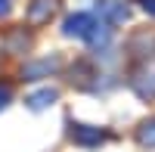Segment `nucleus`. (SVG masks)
<instances>
[{
  "label": "nucleus",
  "mask_w": 155,
  "mask_h": 152,
  "mask_svg": "<svg viewBox=\"0 0 155 152\" xmlns=\"http://www.w3.org/2000/svg\"><path fill=\"white\" fill-rule=\"evenodd\" d=\"M68 81L74 90H81V93H106L115 87L112 81V74H106L93 59H74L71 65H68Z\"/></svg>",
  "instance_id": "f257e3e1"
},
{
  "label": "nucleus",
  "mask_w": 155,
  "mask_h": 152,
  "mask_svg": "<svg viewBox=\"0 0 155 152\" xmlns=\"http://www.w3.org/2000/svg\"><path fill=\"white\" fill-rule=\"evenodd\" d=\"M65 134H68V140L74 143V146H81V149H99V146H106L109 140H115L112 137V131H106V127H96V124H84V121H74V118H68L65 121Z\"/></svg>",
  "instance_id": "f03ea898"
},
{
  "label": "nucleus",
  "mask_w": 155,
  "mask_h": 152,
  "mask_svg": "<svg viewBox=\"0 0 155 152\" xmlns=\"http://www.w3.org/2000/svg\"><path fill=\"white\" fill-rule=\"evenodd\" d=\"M127 87H130L143 103H152L155 99V68L149 65V59L130 62V68H127Z\"/></svg>",
  "instance_id": "7ed1b4c3"
},
{
  "label": "nucleus",
  "mask_w": 155,
  "mask_h": 152,
  "mask_svg": "<svg viewBox=\"0 0 155 152\" xmlns=\"http://www.w3.org/2000/svg\"><path fill=\"white\" fill-rule=\"evenodd\" d=\"M62 56L59 53H50V56H41V59H25L22 68H19V78L28 81V84H37L44 78H56V74L62 71Z\"/></svg>",
  "instance_id": "20e7f679"
},
{
  "label": "nucleus",
  "mask_w": 155,
  "mask_h": 152,
  "mask_svg": "<svg viewBox=\"0 0 155 152\" xmlns=\"http://www.w3.org/2000/svg\"><path fill=\"white\" fill-rule=\"evenodd\" d=\"M96 16L93 12H84V9H78L71 12V16H65V22H62V34L65 37H74V41H90V34L96 31Z\"/></svg>",
  "instance_id": "39448f33"
},
{
  "label": "nucleus",
  "mask_w": 155,
  "mask_h": 152,
  "mask_svg": "<svg viewBox=\"0 0 155 152\" xmlns=\"http://www.w3.org/2000/svg\"><path fill=\"white\" fill-rule=\"evenodd\" d=\"M0 47H3L6 56H25V53H31V47H34V34H31V28H25V25L6 28L3 37H0Z\"/></svg>",
  "instance_id": "423d86ee"
},
{
  "label": "nucleus",
  "mask_w": 155,
  "mask_h": 152,
  "mask_svg": "<svg viewBox=\"0 0 155 152\" xmlns=\"http://www.w3.org/2000/svg\"><path fill=\"white\" fill-rule=\"evenodd\" d=\"M59 16V0H31L25 9V25L28 28H44Z\"/></svg>",
  "instance_id": "0eeeda50"
},
{
  "label": "nucleus",
  "mask_w": 155,
  "mask_h": 152,
  "mask_svg": "<svg viewBox=\"0 0 155 152\" xmlns=\"http://www.w3.org/2000/svg\"><path fill=\"white\" fill-rule=\"evenodd\" d=\"M96 12L102 16V22L106 25H124L127 19H130V6L124 3V0H96Z\"/></svg>",
  "instance_id": "6e6552de"
},
{
  "label": "nucleus",
  "mask_w": 155,
  "mask_h": 152,
  "mask_svg": "<svg viewBox=\"0 0 155 152\" xmlns=\"http://www.w3.org/2000/svg\"><path fill=\"white\" fill-rule=\"evenodd\" d=\"M56 103H59V90L56 87H41V90H31L25 96V109H31V112H47Z\"/></svg>",
  "instance_id": "1a4fd4ad"
},
{
  "label": "nucleus",
  "mask_w": 155,
  "mask_h": 152,
  "mask_svg": "<svg viewBox=\"0 0 155 152\" xmlns=\"http://www.w3.org/2000/svg\"><path fill=\"white\" fill-rule=\"evenodd\" d=\"M134 140L140 149H155V118H143L134 131Z\"/></svg>",
  "instance_id": "9d476101"
},
{
  "label": "nucleus",
  "mask_w": 155,
  "mask_h": 152,
  "mask_svg": "<svg viewBox=\"0 0 155 152\" xmlns=\"http://www.w3.org/2000/svg\"><path fill=\"white\" fill-rule=\"evenodd\" d=\"M9 103H12V84L0 81V112H3V109H9Z\"/></svg>",
  "instance_id": "9b49d317"
},
{
  "label": "nucleus",
  "mask_w": 155,
  "mask_h": 152,
  "mask_svg": "<svg viewBox=\"0 0 155 152\" xmlns=\"http://www.w3.org/2000/svg\"><path fill=\"white\" fill-rule=\"evenodd\" d=\"M134 3H137L140 9H143L149 19H155V0H134Z\"/></svg>",
  "instance_id": "f8f14e48"
},
{
  "label": "nucleus",
  "mask_w": 155,
  "mask_h": 152,
  "mask_svg": "<svg viewBox=\"0 0 155 152\" xmlns=\"http://www.w3.org/2000/svg\"><path fill=\"white\" fill-rule=\"evenodd\" d=\"M12 12V0H0V19H6Z\"/></svg>",
  "instance_id": "ddd939ff"
}]
</instances>
